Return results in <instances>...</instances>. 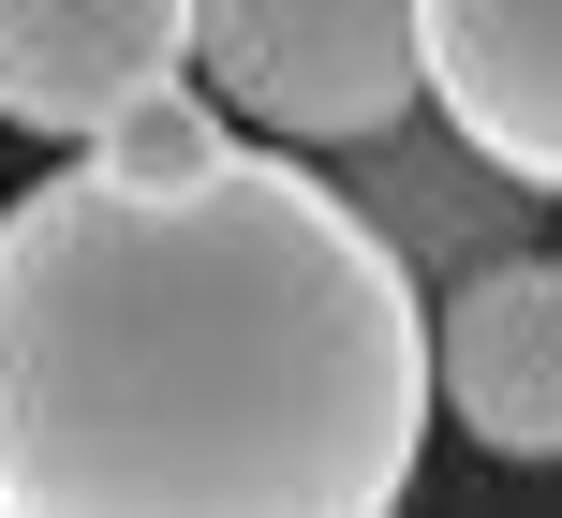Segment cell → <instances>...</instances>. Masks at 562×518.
Listing matches in <instances>:
<instances>
[{
	"instance_id": "obj_1",
	"label": "cell",
	"mask_w": 562,
	"mask_h": 518,
	"mask_svg": "<svg viewBox=\"0 0 562 518\" xmlns=\"http://www.w3.org/2000/svg\"><path fill=\"white\" fill-rule=\"evenodd\" d=\"M445 371L415 267L311 164L75 178L0 207V504H267L370 518L415 489Z\"/></svg>"
},
{
	"instance_id": "obj_2",
	"label": "cell",
	"mask_w": 562,
	"mask_h": 518,
	"mask_svg": "<svg viewBox=\"0 0 562 518\" xmlns=\"http://www.w3.org/2000/svg\"><path fill=\"white\" fill-rule=\"evenodd\" d=\"M193 75L252 134L385 148L429 89V0H193Z\"/></svg>"
},
{
	"instance_id": "obj_3",
	"label": "cell",
	"mask_w": 562,
	"mask_h": 518,
	"mask_svg": "<svg viewBox=\"0 0 562 518\" xmlns=\"http://www.w3.org/2000/svg\"><path fill=\"white\" fill-rule=\"evenodd\" d=\"M429 371H445V415L488 444V460H562V252H504L429 312Z\"/></svg>"
},
{
	"instance_id": "obj_4",
	"label": "cell",
	"mask_w": 562,
	"mask_h": 518,
	"mask_svg": "<svg viewBox=\"0 0 562 518\" xmlns=\"http://www.w3.org/2000/svg\"><path fill=\"white\" fill-rule=\"evenodd\" d=\"M429 104L504 193H562V0H429Z\"/></svg>"
},
{
	"instance_id": "obj_5",
	"label": "cell",
	"mask_w": 562,
	"mask_h": 518,
	"mask_svg": "<svg viewBox=\"0 0 562 518\" xmlns=\"http://www.w3.org/2000/svg\"><path fill=\"white\" fill-rule=\"evenodd\" d=\"M164 75H193V0H0V119L15 134L89 148Z\"/></svg>"
},
{
	"instance_id": "obj_6",
	"label": "cell",
	"mask_w": 562,
	"mask_h": 518,
	"mask_svg": "<svg viewBox=\"0 0 562 518\" xmlns=\"http://www.w3.org/2000/svg\"><path fill=\"white\" fill-rule=\"evenodd\" d=\"M89 148H104L119 178H223V164H237V104H223L207 75H164V89H134Z\"/></svg>"
}]
</instances>
